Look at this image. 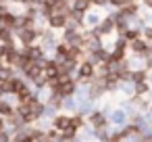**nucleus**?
Here are the masks:
<instances>
[{"label": "nucleus", "mask_w": 152, "mask_h": 142, "mask_svg": "<svg viewBox=\"0 0 152 142\" xmlns=\"http://www.w3.org/2000/svg\"><path fill=\"white\" fill-rule=\"evenodd\" d=\"M2 127H4V125H2V119H0V129H2Z\"/></svg>", "instance_id": "f3484780"}, {"label": "nucleus", "mask_w": 152, "mask_h": 142, "mask_svg": "<svg viewBox=\"0 0 152 142\" xmlns=\"http://www.w3.org/2000/svg\"><path fill=\"white\" fill-rule=\"evenodd\" d=\"M11 113H13V109H11V104L2 100V102H0V115H11Z\"/></svg>", "instance_id": "1a4fd4ad"}, {"label": "nucleus", "mask_w": 152, "mask_h": 142, "mask_svg": "<svg viewBox=\"0 0 152 142\" xmlns=\"http://www.w3.org/2000/svg\"><path fill=\"white\" fill-rule=\"evenodd\" d=\"M108 57H110V52H106L104 48H100V50L90 52L88 61H90V63H94V65H100V63H106V61H108Z\"/></svg>", "instance_id": "7ed1b4c3"}, {"label": "nucleus", "mask_w": 152, "mask_h": 142, "mask_svg": "<svg viewBox=\"0 0 152 142\" xmlns=\"http://www.w3.org/2000/svg\"><path fill=\"white\" fill-rule=\"evenodd\" d=\"M40 34H42V29H40V27H21V29H17V32H15L17 40H19L23 46L36 44V42L40 40Z\"/></svg>", "instance_id": "f257e3e1"}, {"label": "nucleus", "mask_w": 152, "mask_h": 142, "mask_svg": "<svg viewBox=\"0 0 152 142\" xmlns=\"http://www.w3.org/2000/svg\"><path fill=\"white\" fill-rule=\"evenodd\" d=\"M0 142H7V134H0Z\"/></svg>", "instance_id": "4468645a"}, {"label": "nucleus", "mask_w": 152, "mask_h": 142, "mask_svg": "<svg viewBox=\"0 0 152 142\" xmlns=\"http://www.w3.org/2000/svg\"><path fill=\"white\" fill-rule=\"evenodd\" d=\"M92 121H94V123H96V125H102V123H104V117H102V115H100V113H96V115H94V117H92Z\"/></svg>", "instance_id": "9b49d317"}, {"label": "nucleus", "mask_w": 152, "mask_h": 142, "mask_svg": "<svg viewBox=\"0 0 152 142\" xmlns=\"http://www.w3.org/2000/svg\"><path fill=\"white\" fill-rule=\"evenodd\" d=\"M21 142H34V140H31V138H25V140H21Z\"/></svg>", "instance_id": "2eb2a0df"}, {"label": "nucleus", "mask_w": 152, "mask_h": 142, "mask_svg": "<svg viewBox=\"0 0 152 142\" xmlns=\"http://www.w3.org/2000/svg\"><path fill=\"white\" fill-rule=\"evenodd\" d=\"M140 36H142V29H137V27H127V32L123 34V38H125L127 42H131V40L140 38Z\"/></svg>", "instance_id": "423d86ee"}, {"label": "nucleus", "mask_w": 152, "mask_h": 142, "mask_svg": "<svg viewBox=\"0 0 152 142\" xmlns=\"http://www.w3.org/2000/svg\"><path fill=\"white\" fill-rule=\"evenodd\" d=\"M129 82H131V84H140V82H146V69H131Z\"/></svg>", "instance_id": "20e7f679"}, {"label": "nucleus", "mask_w": 152, "mask_h": 142, "mask_svg": "<svg viewBox=\"0 0 152 142\" xmlns=\"http://www.w3.org/2000/svg\"><path fill=\"white\" fill-rule=\"evenodd\" d=\"M67 21H69V17H67V15L52 13V15L48 17V27H50V29H63V27L67 25Z\"/></svg>", "instance_id": "f03ea898"}, {"label": "nucleus", "mask_w": 152, "mask_h": 142, "mask_svg": "<svg viewBox=\"0 0 152 142\" xmlns=\"http://www.w3.org/2000/svg\"><path fill=\"white\" fill-rule=\"evenodd\" d=\"M144 92H148V84H146V82L135 84V94H144Z\"/></svg>", "instance_id": "9d476101"}, {"label": "nucleus", "mask_w": 152, "mask_h": 142, "mask_svg": "<svg viewBox=\"0 0 152 142\" xmlns=\"http://www.w3.org/2000/svg\"><path fill=\"white\" fill-rule=\"evenodd\" d=\"M54 125H56L58 129H65V132H67V127H71V119H69V117H58Z\"/></svg>", "instance_id": "0eeeda50"}, {"label": "nucleus", "mask_w": 152, "mask_h": 142, "mask_svg": "<svg viewBox=\"0 0 152 142\" xmlns=\"http://www.w3.org/2000/svg\"><path fill=\"white\" fill-rule=\"evenodd\" d=\"M129 2H133V0H108V4L115 7V9H123V7H127Z\"/></svg>", "instance_id": "6e6552de"}, {"label": "nucleus", "mask_w": 152, "mask_h": 142, "mask_svg": "<svg viewBox=\"0 0 152 142\" xmlns=\"http://www.w3.org/2000/svg\"><path fill=\"white\" fill-rule=\"evenodd\" d=\"M148 19H150V25H152V13H150V17H148Z\"/></svg>", "instance_id": "dca6fc26"}, {"label": "nucleus", "mask_w": 152, "mask_h": 142, "mask_svg": "<svg viewBox=\"0 0 152 142\" xmlns=\"http://www.w3.org/2000/svg\"><path fill=\"white\" fill-rule=\"evenodd\" d=\"M92 2V7H104V4H108V0H90Z\"/></svg>", "instance_id": "f8f14e48"}, {"label": "nucleus", "mask_w": 152, "mask_h": 142, "mask_svg": "<svg viewBox=\"0 0 152 142\" xmlns=\"http://www.w3.org/2000/svg\"><path fill=\"white\" fill-rule=\"evenodd\" d=\"M123 119H125V115H123L121 111H117V113H115V121H123Z\"/></svg>", "instance_id": "ddd939ff"}, {"label": "nucleus", "mask_w": 152, "mask_h": 142, "mask_svg": "<svg viewBox=\"0 0 152 142\" xmlns=\"http://www.w3.org/2000/svg\"><path fill=\"white\" fill-rule=\"evenodd\" d=\"M100 23V15L98 13H86V17H83V25H88V27H96Z\"/></svg>", "instance_id": "39448f33"}]
</instances>
